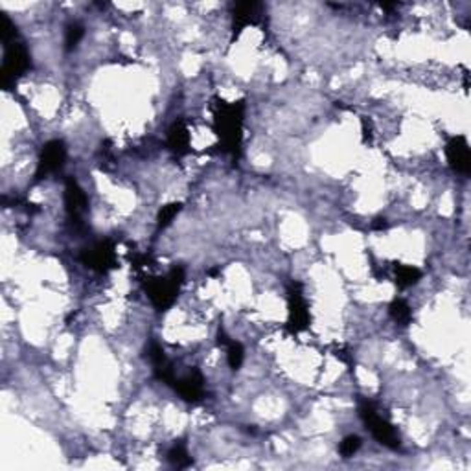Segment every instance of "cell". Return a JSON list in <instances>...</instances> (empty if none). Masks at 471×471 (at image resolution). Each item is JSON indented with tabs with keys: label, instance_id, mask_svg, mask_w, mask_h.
<instances>
[{
	"label": "cell",
	"instance_id": "obj_1",
	"mask_svg": "<svg viewBox=\"0 0 471 471\" xmlns=\"http://www.w3.org/2000/svg\"><path fill=\"white\" fill-rule=\"evenodd\" d=\"M243 110H245V106L242 101L239 103H223L221 101L215 110V129L223 142V149L232 157H238L239 147H242Z\"/></svg>",
	"mask_w": 471,
	"mask_h": 471
},
{
	"label": "cell",
	"instance_id": "obj_2",
	"mask_svg": "<svg viewBox=\"0 0 471 471\" xmlns=\"http://www.w3.org/2000/svg\"><path fill=\"white\" fill-rule=\"evenodd\" d=\"M359 416H361L366 429L370 431L372 436H374L380 444H383L385 448L389 449L399 448L398 431H396V427H394L387 418L381 416L374 403L368 402V399H361V402H359Z\"/></svg>",
	"mask_w": 471,
	"mask_h": 471
},
{
	"label": "cell",
	"instance_id": "obj_3",
	"mask_svg": "<svg viewBox=\"0 0 471 471\" xmlns=\"http://www.w3.org/2000/svg\"><path fill=\"white\" fill-rule=\"evenodd\" d=\"M184 282L183 267H174L166 276L152 278L146 284V293L157 310H168L177 298L178 289Z\"/></svg>",
	"mask_w": 471,
	"mask_h": 471
},
{
	"label": "cell",
	"instance_id": "obj_4",
	"mask_svg": "<svg viewBox=\"0 0 471 471\" xmlns=\"http://www.w3.org/2000/svg\"><path fill=\"white\" fill-rule=\"evenodd\" d=\"M4 48V61H2L0 74H2V85L8 87L9 83L28 72V69L32 67V61H30L26 46L23 42H18L17 39L6 42Z\"/></svg>",
	"mask_w": 471,
	"mask_h": 471
},
{
	"label": "cell",
	"instance_id": "obj_5",
	"mask_svg": "<svg viewBox=\"0 0 471 471\" xmlns=\"http://www.w3.org/2000/svg\"><path fill=\"white\" fill-rule=\"evenodd\" d=\"M288 307L289 320L288 329L291 334H300L310 324V307H307L306 297L302 293V285L293 282L288 289Z\"/></svg>",
	"mask_w": 471,
	"mask_h": 471
},
{
	"label": "cell",
	"instance_id": "obj_6",
	"mask_svg": "<svg viewBox=\"0 0 471 471\" xmlns=\"http://www.w3.org/2000/svg\"><path fill=\"white\" fill-rule=\"evenodd\" d=\"M64 160H67V146H64L63 140L55 138V140L46 142L42 146L41 157H39V166H37L35 171L37 181H41V178L52 174H57L64 166Z\"/></svg>",
	"mask_w": 471,
	"mask_h": 471
},
{
	"label": "cell",
	"instance_id": "obj_7",
	"mask_svg": "<svg viewBox=\"0 0 471 471\" xmlns=\"http://www.w3.org/2000/svg\"><path fill=\"white\" fill-rule=\"evenodd\" d=\"M81 261L89 269L98 271V273H107V271L116 267V251L115 243L109 239L94 243L91 249L81 254Z\"/></svg>",
	"mask_w": 471,
	"mask_h": 471
},
{
	"label": "cell",
	"instance_id": "obj_8",
	"mask_svg": "<svg viewBox=\"0 0 471 471\" xmlns=\"http://www.w3.org/2000/svg\"><path fill=\"white\" fill-rule=\"evenodd\" d=\"M87 193L83 192V188L79 186L78 181L72 177L67 178V183H64V208H67L70 221L76 225H81L83 215L87 212Z\"/></svg>",
	"mask_w": 471,
	"mask_h": 471
},
{
	"label": "cell",
	"instance_id": "obj_9",
	"mask_svg": "<svg viewBox=\"0 0 471 471\" xmlns=\"http://www.w3.org/2000/svg\"><path fill=\"white\" fill-rule=\"evenodd\" d=\"M446 157H448L449 166L453 171L460 175H467L471 169V152L470 144H467L464 135L449 138L448 146H446Z\"/></svg>",
	"mask_w": 471,
	"mask_h": 471
},
{
	"label": "cell",
	"instance_id": "obj_10",
	"mask_svg": "<svg viewBox=\"0 0 471 471\" xmlns=\"http://www.w3.org/2000/svg\"><path fill=\"white\" fill-rule=\"evenodd\" d=\"M174 389L177 394L186 402L197 403L205 398V380H203L201 372L192 370L190 374L177 378L174 383Z\"/></svg>",
	"mask_w": 471,
	"mask_h": 471
},
{
	"label": "cell",
	"instance_id": "obj_11",
	"mask_svg": "<svg viewBox=\"0 0 471 471\" xmlns=\"http://www.w3.org/2000/svg\"><path fill=\"white\" fill-rule=\"evenodd\" d=\"M261 4L258 2H238L234 6V32L239 33L242 30L254 24L260 17Z\"/></svg>",
	"mask_w": 471,
	"mask_h": 471
},
{
	"label": "cell",
	"instance_id": "obj_12",
	"mask_svg": "<svg viewBox=\"0 0 471 471\" xmlns=\"http://www.w3.org/2000/svg\"><path fill=\"white\" fill-rule=\"evenodd\" d=\"M217 343L221 346L227 348V361L232 370H238L239 366L243 365V359H245V350H243L242 343L238 341H232L229 335L225 334L223 329H220V335H217Z\"/></svg>",
	"mask_w": 471,
	"mask_h": 471
},
{
	"label": "cell",
	"instance_id": "obj_13",
	"mask_svg": "<svg viewBox=\"0 0 471 471\" xmlns=\"http://www.w3.org/2000/svg\"><path fill=\"white\" fill-rule=\"evenodd\" d=\"M168 146L171 152L177 155H184L188 153V146H190V133H188L186 125L183 122H175L168 131Z\"/></svg>",
	"mask_w": 471,
	"mask_h": 471
},
{
	"label": "cell",
	"instance_id": "obj_14",
	"mask_svg": "<svg viewBox=\"0 0 471 471\" xmlns=\"http://www.w3.org/2000/svg\"><path fill=\"white\" fill-rule=\"evenodd\" d=\"M421 278V271L412 266H398L396 267V284L399 288H411Z\"/></svg>",
	"mask_w": 471,
	"mask_h": 471
},
{
	"label": "cell",
	"instance_id": "obj_15",
	"mask_svg": "<svg viewBox=\"0 0 471 471\" xmlns=\"http://www.w3.org/2000/svg\"><path fill=\"white\" fill-rule=\"evenodd\" d=\"M389 313H390V317L398 322V324H402V326L411 324V320H412L411 306H409L405 300H402V298H396V300H392V304L389 306Z\"/></svg>",
	"mask_w": 471,
	"mask_h": 471
},
{
	"label": "cell",
	"instance_id": "obj_16",
	"mask_svg": "<svg viewBox=\"0 0 471 471\" xmlns=\"http://www.w3.org/2000/svg\"><path fill=\"white\" fill-rule=\"evenodd\" d=\"M85 37V26L81 23H70L64 30V50L72 52L76 46L81 42V39Z\"/></svg>",
	"mask_w": 471,
	"mask_h": 471
},
{
	"label": "cell",
	"instance_id": "obj_17",
	"mask_svg": "<svg viewBox=\"0 0 471 471\" xmlns=\"http://www.w3.org/2000/svg\"><path fill=\"white\" fill-rule=\"evenodd\" d=\"M168 460L174 466L177 467H188L192 466V458H190V455H188L186 448H184V444H175L174 448L169 449L168 451Z\"/></svg>",
	"mask_w": 471,
	"mask_h": 471
},
{
	"label": "cell",
	"instance_id": "obj_18",
	"mask_svg": "<svg viewBox=\"0 0 471 471\" xmlns=\"http://www.w3.org/2000/svg\"><path fill=\"white\" fill-rule=\"evenodd\" d=\"M181 212V203H169V205L162 206V210L159 212V229H166L171 221L175 220V215Z\"/></svg>",
	"mask_w": 471,
	"mask_h": 471
},
{
	"label": "cell",
	"instance_id": "obj_19",
	"mask_svg": "<svg viewBox=\"0 0 471 471\" xmlns=\"http://www.w3.org/2000/svg\"><path fill=\"white\" fill-rule=\"evenodd\" d=\"M361 444H363L361 438H359V436H357V435L346 436V438H344L343 442H341V446H339V453L343 455L344 458L353 457V455H356L357 451H359Z\"/></svg>",
	"mask_w": 471,
	"mask_h": 471
},
{
	"label": "cell",
	"instance_id": "obj_20",
	"mask_svg": "<svg viewBox=\"0 0 471 471\" xmlns=\"http://www.w3.org/2000/svg\"><path fill=\"white\" fill-rule=\"evenodd\" d=\"M335 356H337V359H341L343 363H346V365H350V363H352V356H350L346 350H343V348L335 350Z\"/></svg>",
	"mask_w": 471,
	"mask_h": 471
},
{
	"label": "cell",
	"instance_id": "obj_21",
	"mask_svg": "<svg viewBox=\"0 0 471 471\" xmlns=\"http://www.w3.org/2000/svg\"><path fill=\"white\" fill-rule=\"evenodd\" d=\"M372 229H374V230H385V229H389V223H387L385 220H375V223L372 225Z\"/></svg>",
	"mask_w": 471,
	"mask_h": 471
}]
</instances>
